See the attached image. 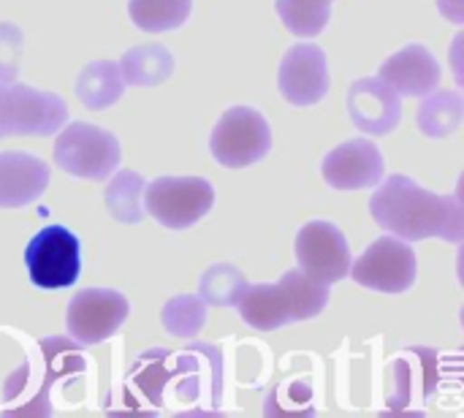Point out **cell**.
Returning a JSON list of instances; mask_svg holds the SVG:
<instances>
[{"mask_svg":"<svg viewBox=\"0 0 464 418\" xmlns=\"http://www.w3.org/2000/svg\"><path fill=\"white\" fill-rule=\"evenodd\" d=\"M122 150L114 133L92 122H71L54 141V163L79 180H109L120 166Z\"/></svg>","mask_w":464,"mask_h":418,"instance_id":"cell-2","label":"cell"},{"mask_svg":"<svg viewBox=\"0 0 464 418\" xmlns=\"http://www.w3.org/2000/svg\"><path fill=\"white\" fill-rule=\"evenodd\" d=\"M68 120V106L57 92L30 84H0V139L52 136Z\"/></svg>","mask_w":464,"mask_h":418,"instance_id":"cell-4","label":"cell"},{"mask_svg":"<svg viewBox=\"0 0 464 418\" xmlns=\"http://www.w3.org/2000/svg\"><path fill=\"white\" fill-rule=\"evenodd\" d=\"M24 269L30 283L41 291L73 286L82 275L79 237L57 223L41 228L24 248Z\"/></svg>","mask_w":464,"mask_h":418,"instance_id":"cell-3","label":"cell"},{"mask_svg":"<svg viewBox=\"0 0 464 418\" xmlns=\"http://www.w3.org/2000/svg\"><path fill=\"white\" fill-rule=\"evenodd\" d=\"M212 204L215 188L204 177H158L144 185V212L174 231L198 223Z\"/></svg>","mask_w":464,"mask_h":418,"instance_id":"cell-6","label":"cell"},{"mask_svg":"<svg viewBox=\"0 0 464 418\" xmlns=\"http://www.w3.org/2000/svg\"><path fill=\"white\" fill-rule=\"evenodd\" d=\"M49 166L22 150L0 152V209H19L44 196Z\"/></svg>","mask_w":464,"mask_h":418,"instance_id":"cell-14","label":"cell"},{"mask_svg":"<svg viewBox=\"0 0 464 418\" xmlns=\"http://www.w3.org/2000/svg\"><path fill=\"white\" fill-rule=\"evenodd\" d=\"M464 117V98L457 90H432L424 95L416 122L421 128V133H427L430 139H446L451 136Z\"/></svg>","mask_w":464,"mask_h":418,"instance_id":"cell-18","label":"cell"},{"mask_svg":"<svg viewBox=\"0 0 464 418\" xmlns=\"http://www.w3.org/2000/svg\"><path fill=\"white\" fill-rule=\"evenodd\" d=\"M73 90H76V98L87 106V109H109L114 106L122 92H125V82H122V73H120V65L114 60H95V63H87L76 82H73Z\"/></svg>","mask_w":464,"mask_h":418,"instance_id":"cell-16","label":"cell"},{"mask_svg":"<svg viewBox=\"0 0 464 418\" xmlns=\"http://www.w3.org/2000/svg\"><path fill=\"white\" fill-rule=\"evenodd\" d=\"M272 131L261 112L253 106H231L223 112L209 136L215 160L226 169H245L269 155Z\"/></svg>","mask_w":464,"mask_h":418,"instance_id":"cell-5","label":"cell"},{"mask_svg":"<svg viewBox=\"0 0 464 418\" xmlns=\"http://www.w3.org/2000/svg\"><path fill=\"white\" fill-rule=\"evenodd\" d=\"M22 33L11 22H0V84H11L19 76Z\"/></svg>","mask_w":464,"mask_h":418,"instance_id":"cell-25","label":"cell"},{"mask_svg":"<svg viewBox=\"0 0 464 418\" xmlns=\"http://www.w3.org/2000/svg\"><path fill=\"white\" fill-rule=\"evenodd\" d=\"M378 79H383L400 98H421L432 90H438L440 84V63L435 60V54L421 46V44H411L400 52H394L392 57L383 60Z\"/></svg>","mask_w":464,"mask_h":418,"instance_id":"cell-13","label":"cell"},{"mask_svg":"<svg viewBox=\"0 0 464 418\" xmlns=\"http://www.w3.org/2000/svg\"><path fill=\"white\" fill-rule=\"evenodd\" d=\"M348 114L362 133L386 136L402 120V101L383 79L364 76L348 90Z\"/></svg>","mask_w":464,"mask_h":418,"instance_id":"cell-12","label":"cell"},{"mask_svg":"<svg viewBox=\"0 0 464 418\" xmlns=\"http://www.w3.org/2000/svg\"><path fill=\"white\" fill-rule=\"evenodd\" d=\"M144 177L130 169L114 171L103 190L109 215L120 223H139L144 218Z\"/></svg>","mask_w":464,"mask_h":418,"instance_id":"cell-19","label":"cell"},{"mask_svg":"<svg viewBox=\"0 0 464 418\" xmlns=\"http://www.w3.org/2000/svg\"><path fill=\"white\" fill-rule=\"evenodd\" d=\"M416 253L400 237H378L348 269L356 286L381 294H405L416 283Z\"/></svg>","mask_w":464,"mask_h":418,"instance_id":"cell-7","label":"cell"},{"mask_svg":"<svg viewBox=\"0 0 464 418\" xmlns=\"http://www.w3.org/2000/svg\"><path fill=\"white\" fill-rule=\"evenodd\" d=\"M332 84L329 63L321 46L315 44H296L283 54L277 71L280 95L294 106H313L326 98Z\"/></svg>","mask_w":464,"mask_h":418,"instance_id":"cell-10","label":"cell"},{"mask_svg":"<svg viewBox=\"0 0 464 418\" xmlns=\"http://www.w3.org/2000/svg\"><path fill=\"white\" fill-rule=\"evenodd\" d=\"M321 174L334 190H364L386 177V160L370 139H351L324 158Z\"/></svg>","mask_w":464,"mask_h":418,"instance_id":"cell-11","label":"cell"},{"mask_svg":"<svg viewBox=\"0 0 464 418\" xmlns=\"http://www.w3.org/2000/svg\"><path fill=\"white\" fill-rule=\"evenodd\" d=\"M237 307H239L242 321L258 332H275V329H283L285 324H294L288 294L280 286V280L272 286L269 283L247 286L245 294L239 296Z\"/></svg>","mask_w":464,"mask_h":418,"instance_id":"cell-15","label":"cell"},{"mask_svg":"<svg viewBox=\"0 0 464 418\" xmlns=\"http://www.w3.org/2000/svg\"><path fill=\"white\" fill-rule=\"evenodd\" d=\"M122 82L133 87H158L163 84L174 71V57L160 44H139L122 54L117 63Z\"/></svg>","mask_w":464,"mask_h":418,"instance_id":"cell-17","label":"cell"},{"mask_svg":"<svg viewBox=\"0 0 464 418\" xmlns=\"http://www.w3.org/2000/svg\"><path fill=\"white\" fill-rule=\"evenodd\" d=\"M128 299L111 288H84L73 294L65 313L68 335L82 345H95L117 335L128 318Z\"/></svg>","mask_w":464,"mask_h":418,"instance_id":"cell-8","label":"cell"},{"mask_svg":"<svg viewBox=\"0 0 464 418\" xmlns=\"http://www.w3.org/2000/svg\"><path fill=\"white\" fill-rule=\"evenodd\" d=\"M193 0H128L130 22L144 33L177 30L188 22Z\"/></svg>","mask_w":464,"mask_h":418,"instance_id":"cell-20","label":"cell"},{"mask_svg":"<svg viewBox=\"0 0 464 418\" xmlns=\"http://www.w3.org/2000/svg\"><path fill=\"white\" fill-rule=\"evenodd\" d=\"M296 261L307 277L334 286L348 277L353 258L345 234L334 223L313 220L296 234Z\"/></svg>","mask_w":464,"mask_h":418,"instance_id":"cell-9","label":"cell"},{"mask_svg":"<svg viewBox=\"0 0 464 418\" xmlns=\"http://www.w3.org/2000/svg\"><path fill=\"white\" fill-rule=\"evenodd\" d=\"M283 24L302 38H315L332 19V0H275Z\"/></svg>","mask_w":464,"mask_h":418,"instance_id":"cell-22","label":"cell"},{"mask_svg":"<svg viewBox=\"0 0 464 418\" xmlns=\"http://www.w3.org/2000/svg\"><path fill=\"white\" fill-rule=\"evenodd\" d=\"M280 286L288 294V305H291V318L294 321L315 318L329 305V286L307 277L302 269H288L280 277Z\"/></svg>","mask_w":464,"mask_h":418,"instance_id":"cell-21","label":"cell"},{"mask_svg":"<svg viewBox=\"0 0 464 418\" xmlns=\"http://www.w3.org/2000/svg\"><path fill=\"white\" fill-rule=\"evenodd\" d=\"M372 220L405 242L446 239L462 242L464 209L457 196H438L424 190L405 174L381 180V188L370 199Z\"/></svg>","mask_w":464,"mask_h":418,"instance_id":"cell-1","label":"cell"},{"mask_svg":"<svg viewBox=\"0 0 464 418\" xmlns=\"http://www.w3.org/2000/svg\"><path fill=\"white\" fill-rule=\"evenodd\" d=\"M247 277L231 264H215L201 275L198 296L212 307H234L247 288Z\"/></svg>","mask_w":464,"mask_h":418,"instance_id":"cell-23","label":"cell"},{"mask_svg":"<svg viewBox=\"0 0 464 418\" xmlns=\"http://www.w3.org/2000/svg\"><path fill=\"white\" fill-rule=\"evenodd\" d=\"M160 321L171 337L190 340L207 324V302L201 296H190V294L171 296L166 302V307L160 310Z\"/></svg>","mask_w":464,"mask_h":418,"instance_id":"cell-24","label":"cell"}]
</instances>
